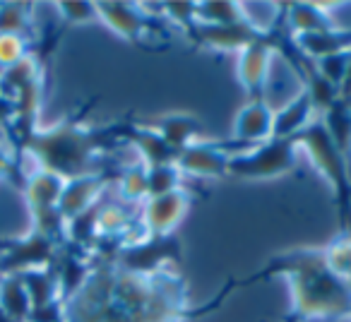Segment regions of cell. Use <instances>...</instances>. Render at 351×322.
<instances>
[{
  "instance_id": "1",
  "label": "cell",
  "mask_w": 351,
  "mask_h": 322,
  "mask_svg": "<svg viewBox=\"0 0 351 322\" xmlns=\"http://www.w3.org/2000/svg\"><path fill=\"white\" fill-rule=\"evenodd\" d=\"M63 308L65 322H183L200 315L188 306L186 279L176 269L132 274L108 258L89 267Z\"/></svg>"
},
{
  "instance_id": "2",
  "label": "cell",
  "mask_w": 351,
  "mask_h": 322,
  "mask_svg": "<svg viewBox=\"0 0 351 322\" xmlns=\"http://www.w3.org/2000/svg\"><path fill=\"white\" fill-rule=\"evenodd\" d=\"M282 277L289 284V315L284 322L313 320H349L351 322V288L337 277L325 260L322 245H298L269 258L255 274L236 282V286Z\"/></svg>"
},
{
  "instance_id": "3",
  "label": "cell",
  "mask_w": 351,
  "mask_h": 322,
  "mask_svg": "<svg viewBox=\"0 0 351 322\" xmlns=\"http://www.w3.org/2000/svg\"><path fill=\"white\" fill-rule=\"evenodd\" d=\"M121 127L116 130H94L84 125L82 118H65L46 130H34L25 142V151L36 161L39 171H49L60 176L63 181L70 178L99 173V156L106 151L108 140H121Z\"/></svg>"
},
{
  "instance_id": "4",
  "label": "cell",
  "mask_w": 351,
  "mask_h": 322,
  "mask_svg": "<svg viewBox=\"0 0 351 322\" xmlns=\"http://www.w3.org/2000/svg\"><path fill=\"white\" fill-rule=\"evenodd\" d=\"M298 151L308 156L317 176L327 183L332 190V202L337 210V231H351V169L335 147L332 137L327 135L320 118L311 123L296 137Z\"/></svg>"
},
{
  "instance_id": "5",
  "label": "cell",
  "mask_w": 351,
  "mask_h": 322,
  "mask_svg": "<svg viewBox=\"0 0 351 322\" xmlns=\"http://www.w3.org/2000/svg\"><path fill=\"white\" fill-rule=\"evenodd\" d=\"M298 145L296 140H279L269 137L267 142H260L248 149H241L231 156L229 176L236 181H274L296 169Z\"/></svg>"
},
{
  "instance_id": "6",
  "label": "cell",
  "mask_w": 351,
  "mask_h": 322,
  "mask_svg": "<svg viewBox=\"0 0 351 322\" xmlns=\"http://www.w3.org/2000/svg\"><path fill=\"white\" fill-rule=\"evenodd\" d=\"M181 240L173 236H147L121 245L111 255V262L132 274H159L164 269H173L176 262H181Z\"/></svg>"
},
{
  "instance_id": "7",
  "label": "cell",
  "mask_w": 351,
  "mask_h": 322,
  "mask_svg": "<svg viewBox=\"0 0 351 322\" xmlns=\"http://www.w3.org/2000/svg\"><path fill=\"white\" fill-rule=\"evenodd\" d=\"M236 149L226 140H202L193 142L183 151L176 154V166L183 176L193 178H226L229 176V161Z\"/></svg>"
},
{
  "instance_id": "8",
  "label": "cell",
  "mask_w": 351,
  "mask_h": 322,
  "mask_svg": "<svg viewBox=\"0 0 351 322\" xmlns=\"http://www.w3.org/2000/svg\"><path fill=\"white\" fill-rule=\"evenodd\" d=\"M269 36H272V25L269 29H263L258 22H239V25L224 27L195 25L188 39L195 41L200 49L215 51V53H239L245 46L267 41Z\"/></svg>"
},
{
  "instance_id": "9",
  "label": "cell",
  "mask_w": 351,
  "mask_h": 322,
  "mask_svg": "<svg viewBox=\"0 0 351 322\" xmlns=\"http://www.w3.org/2000/svg\"><path fill=\"white\" fill-rule=\"evenodd\" d=\"M97 15L101 25L130 44H142L154 32H161L159 17L147 15V8L132 3H97Z\"/></svg>"
},
{
  "instance_id": "10",
  "label": "cell",
  "mask_w": 351,
  "mask_h": 322,
  "mask_svg": "<svg viewBox=\"0 0 351 322\" xmlns=\"http://www.w3.org/2000/svg\"><path fill=\"white\" fill-rule=\"evenodd\" d=\"M191 210V195L186 188L166 195L147 197L140 205V226L147 236H173L178 224Z\"/></svg>"
},
{
  "instance_id": "11",
  "label": "cell",
  "mask_w": 351,
  "mask_h": 322,
  "mask_svg": "<svg viewBox=\"0 0 351 322\" xmlns=\"http://www.w3.org/2000/svg\"><path fill=\"white\" fill-rule=\"evenodd\" d=\"M274 32L267 41L245 46L236 53V77L248 99H267V84L274 65Z\"/></svg>"
},
{
  "instance_id": "12",
  "label": "cell",
  "mask_w": 351,
  "mask_h": 322,
  "mask_svg": "<svg viewBox=\"0 0 351 322\" xmlns=\"http://www.w3.org/2000/svg\"><path fill=\"white\" fill-rule=\"evenodd\" d=\"M272 125H274V108L269 106L267 99H248L236 111L226 142L236 151L248 149V147H255L260 142H267L272 137Z\"/></svg>"
},
{
  "instance_id": "13",
  "label": "cell",
  "mask_w": 351,
  "mask_h": 322,
  "mask_svg": "<svg viewBox=\"0 0 351 322\" xmlns=\"http://www.w3.org/2000/svg\"><path fill=\"white\" fill-rule=\"evenodd\" d=\"M111 178H113L111 173L99 171V173H87V176L65 181L63 195H60L58 202V214L63 216L65 224L87 214L89 210H94L104 200V193H106Z\"/></svg>"
},
{
  "instance_id": "14",
  "label": "cell",
  "mask_w": 351,
  "mask_h": 322,
  "mask_svg": "<svg viewBox=\"0 0 351 322\" xmlns=\"http://www.w3.org/2000/svg\"><path fill=\"white\" fill-rule=\"evenodd\" d=\"M145 125H149L171 149L178 154L186 147H191L193 142L202 140V123L195 113H186V111H173V113H164V116L154 118V121H147Z\"/></svg>"
},
{
  "instance_id": "15",
  "label": "cell",
  "mask_w": 351,
  "mask_h": 322,
  "mask_svg": "<svg viewBox=\"0 0 351 322\" xmlns=\"http://www.w3.org/2000/svg\"><path fill=\"white\" fill-rule=\"evenodd\" d=\"M315 118H317L315 106H313L308 92L301 87L282 108L274 111L272 137H279V140H293V137H296L298 132L306 130Z\"/></svg>"
},
{
  "instance_id": "16",
  "label": "cell",
  "mask_w": 351,
  "mask_h": 322,
  "mask_svg": "<svg viewBox=\"0 0 351 322\" xmlns=\"http://www.w3.org/2000/svg\"><path fill=\"white\" fill-rule=\"evenodd\" d=\"M298 51L306 55L311 63L322 58H330V55H341L351 53V29L344 27H330V29L313 32V34H301L293 36Z\"/></svg>"
},
{
  "instance_id": "17",
  "label": "cell",
  "mask_w": 351,
  "mask_h": 322,
  "mask_svg": "<svg viewBox=\"0 0 351 322\" xmlns=\"http://www.w3.org/2000/svg\"><path fill=\"white\" fill-rule=\"evenodd\" d=\"M330 10H332V5H317V3H293V5H282L284 25H287V29L291 36L313 34V32L335 27V20H332Z\"/></svg>"
},
{
  "instance_id": "18",
  "label": "cell",
  "mask_w": 351,
  "mask_h": 322,
  "mask_svg": "<svg viewBox=\"0 0 351 322\" xmlns=\"http://www.w3.org/2000/svg\"><path fill=\"white\" fill-rule=\"evenodd\" d=\"M327 135L332 137L335 147L351 169V106L341 99H337L330 108L320 116Z\"/></svg>"
},
{
  "instance_id": "19",
  "label": "cell",
  "mask_w": 351,
  "mask_h": 322,
  "mask_svg": "<svg viewBox=\"0 0 351 322\" xmlns=\"http://www.w3.org/2000/svg\"><path fill=\"white\" fill-rule=\"evenodd\" d=\"M0 310L12 322H27L32 312V301L22 284L20 274H5L0 279Z\"/></svg>"
},
{
  "instance_id": "20",
  "label": "cell",
  "mask_w": 351,
  "mask_h": 322,
  "mask_svg": "<svg viewBox=\"0 0 351 322\" xmlns=\"http://www.w3.org/2000/svg\"><path fill=\"white\" fill-rule=\"evenodd\" d=\"M116 188H118V200L128 202L132 207H140L142 202L149 197L147 190V166L142 161H132L130 166H125L116 176Z\"/></svg>"
},
{
  "instance_id": "21",
  "label": "cell",
  "mask_w": 351,
  "mask_h": 322,
  "mask_svg": "<svg viewBox=\"0 0 351 322\" xmlns=\"http://www.w3.org/2000/svg\"><path fill=\"white\" fill-rule=\"evenodd\" d=\"M322 250H325V260L332 272L344 279V282H349L351 279V231H337V236L327 245H322Z\"/></svg>"
},
{
  "instance_id": "22",
  "label": "cell",
  "mask_w": 351,
  "mask_h": 322,
  "mask_svg": "<svg viewBox=\"0 0 351 322\" xmlns=\"http://www.w3.org/2000/svg\"><path fill=\"white\" fill-rule=\"evenodd\" d=\"M183 178L186 176L181 173V169L176 166V161L159 164V166H149L147 169V190H149V197L181 190Z\"/></svg>"
},
{
  "instance_id": "23",
  "label": "cell",
  "mask_w": 351,
  "mask_h": 322,
  "mask_svg": "<svg viewBox=\"0 0 351 322\" xmlns=\"http://www.w3.org/2000/svg\"><path fill=\"white\" fill-rule=\"evenodd\" d=\"M29 8L27 5H0V34L25 36L29 29Z\"/></svg>"
},
{
  "instance_id": "24",
  "label": "cell",
  "mask_w": 351,
  "mask_h": 322,
  "mask_svg": "<svg viewBox=\"0 0 351 322\" xmlns=\"http://www.w3.org/2000/svg\"><path fill=\"white\" fill-rule=\"evenodd\" d=\"M56 12L65 25H92L99 22L97 3H58Z\"/></svg>"
},
{
  "instance_id": "25",
  "label": "cell",
  "mask_w": 351,
  "mask_h": 322,
  "mask_svg": "<svg viewBox=\"0 0 351 322\" xmlns=\"http://www.w3.org/2000/svg\"><path fill=\"white\" fill-rule=\"evenodd\" d=\"M27 36L0 34V70H8L27 58Z\"/></svg>"
},
{
  "instance_id": "26",
  "label": "cell",
  "mask_w": 351,
  "mask_h": 322,
  "mask_svg": "<svg viewBox=\"0 0 351 322\" xmlns=\"http://www.w3.org/2000/svg\"><path fill=\"white\" fill-rule=\"evenodd\" d=\"M339 99L351 106V60H349V68H346L344 79H341V84H339Z\"/></svg>"
},
{
  "instance_id": "27",
  "label": "cell",
  "mask_w": 351,
  "mask_h": 322,
  "mask_svg": "<svg viewBox=\"0 0 351 322\" xmlns=\"http://www.w3.org/2000/svg\"><path fill=\"white\" fill-rule=\"evenodd\" d=\"M8 166H10V159H8V154H5V149L0 147V176L8 171Z\"/></svg>"
},
{
  "instance_id": "28",
  "label": "cell",
  "mask_w": 351,
  "mask_h": 322,
  "mask_svg": "<svg viewBox=\"0 0 351 322\" xmlns=\"http://www.w3.org/2000/svg\"><path fill=\"white\" fill-rule=\"evenodd\" d=\"M0 322H12V320H10V317H8V315H5V312L0 310Z\"/></svg>"
}]
</instances>
